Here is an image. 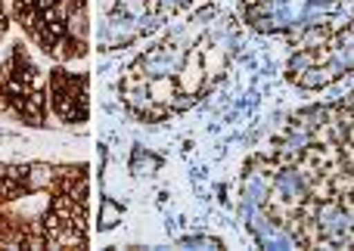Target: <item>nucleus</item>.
Here are the masks:
<instances>
[{
  "label": "nucleus",
  "instance_id": "obj_1",
  "mask_svg": "<svg viewBox=\"0 0 354 251\" xmlns=\"http://www.w3.org/2000/svg\"><path fill=\"white\" fill-rule=\"evenodd\" d=\"M50 103L53 112L68 124H78L91 115L87 106V78L84 74H68L66 68H53L50 72Z\"/></svg>",
  "mask_w": 354,
  "mask_h": 251
}]
</instances>
